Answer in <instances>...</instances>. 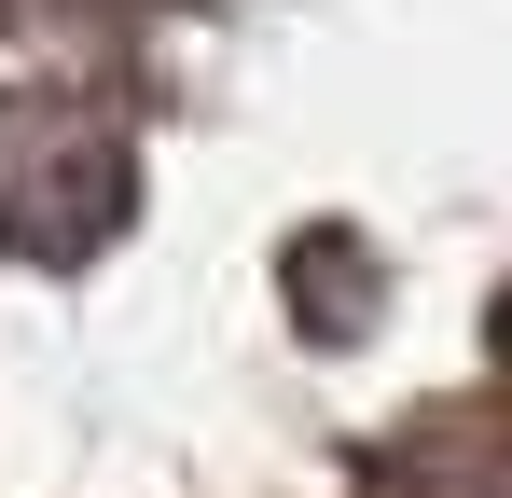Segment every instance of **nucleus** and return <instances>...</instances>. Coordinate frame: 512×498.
Segmentation results:
<instances>
[]
</instances>
